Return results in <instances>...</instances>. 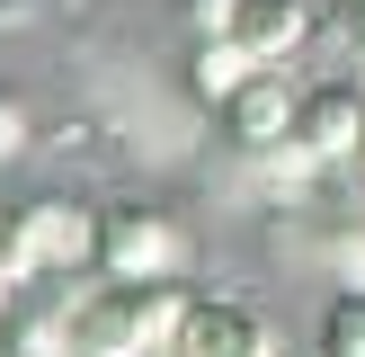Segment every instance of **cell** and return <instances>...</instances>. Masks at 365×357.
<instances>
[{"label":"cell","instance_id":"1","mask_svg":"<svg viewBox=\"0 0 365 357\" xmlns=\"http://www.w3.org/2000/svg\"><path fill=\"white\" fill-rule=\"evenodd\" d=\"M178 313H187L178 277H170V286H125V277H98L81 303H71V348H81V357H170Z\"/></svg>","mask_w":365,"mask_h":357},{"label":"cell","instance_id":"2","mask_svg":"<svg viewBox=\"0 0 365 357\" xmlns=\"http://www.w3.org/2000/svg\"><path fill=\"white\" fill-rule=\"evenodd\" d=\"M98 277H125V286H170L187 268V223L152 196H116L98 206Z\"/></svg>","mask_w":365,"mask_h":357},{"label":"cell","instance_id":"3","mask_svg":"<svg viewBox=\"0 0 365 357\" xmlns=\"http://www.w3.org/2000/svg\"><path fill=\"white\" fill-rule=\"evenodd\" d=\"M98 259V214L71 206V196H27L9 206V277L18 286H45V277H71V268Z\"/></svg>","mask_w":365,"mask_h":357},{"label":"cell","instance_id":"4","mask_svg":"<svg viewBox=\"0 0 365 357\" xmlns=\"http://www.w3.org/2000/svg\"><path fill=\"white\" fill-rule=\"evenodd\" d=\"M294 143L321 161V170L365 161V81H321V89H303V107H294Z\"/></svg>","mask_w":365,"mask_h":357},{"label":"cell","instance_id":"5","mask_svg":"<svg viewBox=\"0 0 365 357\" xmlns=\"http://www.w3.org/2000/svg\"><path fill=\"white\" fill-rule=\"evenodd\" d=\"M294 107H303V89L285 81V71H250V81L232 89V99L214 107V116H223V134L241 143L250 161H259V152H277V143L294 134Z\"/></svg>","mask_w":365,"mask_h":357},{"label":"cell","instance_id":"6","mask_svg":"<svg viewBox=\"0 0 365 357\" xmlns=\"http://www.w3.org/2000/svg\"><path fill=\"white\" fill-rule=\"evenodd\" d=\"M250 348H267V321L241 295H187L170 357H250Z\"/></svg>","mask_w":365,"mask_h":357},{"label":"cell","instance_id":"7","mask_svg":"<svg viewBox=\"0 0 365 357\" xmlns=\"http://www.w3.org/2000/svg\"><path fill=\"white\" fill-rule=\"evenodd\" d=\"M232 36L250 45V63L285 71L303 45H312V0H241V18H232Z\"/></svg>","mask_w":365,"mask_h":357},{"label":"cell","instance_id":"8","mask_svg":"<svg viewBox=\"0 0 365 357\" xmlns=\"http://www.w3.org/2000/svg\"><path fill=\"white\" fill-rule=\"evenodd\" d=\"M71 303L81 295H27L18 286L9 321H0V357H81L71 348Z\"/></svg>","mask_w":365,"mask_h":357},{"label":"cell","instance_id":"9","mask_svg":"<svg viewBox=\"0 0 365 357\" xmlns=\"http://www.w3.org/2000/svg\"><path fill=\"white\" fill-rule=\"evenodd\" d=\"M250 71H267V63H250L241 36H196V45H187V89H196L205 107H223L232 89L250 81Z\"/></svg>","mask_w":365,"mask_h":357},{"label":"cell","instance_id":"10","mask_svg":"<svg viewBox=\"0 0 365 357\" xmlns=\"http://www.w3.org/2000/svg\"><path fill=\"white\" fill-rule=\"evenodd\" d=\"M259 178H267V196H303V188H312V178H321V161L303 152L294 134H285L277 152H259Z\"/></svg>","mask_w":365,"mask_h":357},{"label":"cell","instance_id":"11","mask_svg":"<svg viewBox=\"0 0 365 357\" xmlns=\"http://www.w3.org/2000/svg\"><path fill=\"white\" fill-rule=\"evenodd\" d=\"M321 357H365V295H330V313H321Z\"/></svg>","mask_w":365,"mask_h":357},{"label":"cell","instance_id":"12","mask_svg":"<svg viewBox=\"0 0 365 357\" xmlns=\"http://www.w3.org/2000/svg\"><path fill=\"white\" fill-rule=\"evenodd\" d=\"M330 277L339 295H365V232H330Z\"/></svg>","mask_w":365,"mask_h":357},{"label":"cell","instance_id":"13","mask_svg":"<svg viewBox=\"0 0 365 357\" xmlns=\"http://www.w3.org/2000/svg\"><path fill=\"white\" fill-rule=\"evenodd\" d=\"M36 143V125H27V99H18V89H0V161H18Z\"/></svg>","mask_w":365,"mask_h":357},{"label":"cell","instance_id":"14","mask_svg":"<svg viewBox=\"0 0 365 357\" xmlns=\"http://www.w3.org/2000/svg\"><path fill=\"white\" fill-rule=\"evenodd\" d=\"M178 18H187V36H232L241 0H178Z\"/></svg>","mask_w":365,"mask_h":357},{"label":"cell","instance_id":"15","mask_svg":"<svg viewBox=\"0 0 365 357\" xmlns=\"http://www.w3.org/2000/svg\"><path fill=\"white\" fill-rule=\"evenodd\" d=\"M348 81H365V18H348Z\"/></svg>","mask_w":365,"mask_h":357},{"label":"cell","instance_id":"16","mask_svg":"<svg viewBox=\"0 0 365 357\" xmlns=\"http://www.w3.org/2000/svg\"><path fill=\"white\" fill-rule=\"evenodd\" d=\"M9 303H18V277H9V268H0V321H9Z\"/></svg>","mask_w":365,"mask_h":357},{"label":"cell","instance_id":"17","mask_svg":"<svg viewBox=\"0 0 365 357\" xmlns=\"http://www.w3.org/2000/svg\"><path fill=\"white\" fill-rule=\"evenodd\" d=\"M0 268H9V206H0Z\"/></svg>","mask_w":365,"mask_h":357},{"label":"cell","instance_id":"18","mask_svg":"<svg viewBox=\"0 0 365 357\" xmlns=\"http://www.w3.org/2000/svg\"><path fill=\"white\" fill-rule=\"evenodd\" d=\"M339 9H348V18H365V0H339Z\"/></svg>","mask_w":365,"mask_h":357},{"label":"cell","instance_id":"19","mask_svg":"<svg viewBox=\"0 0 365 357\" xmlns=\"http://www.w3.org/2000/svg\"><path fill=\"white\" fill-rule=\"evenodd\" d=\"M250 357H277V339H267V348H250Z\"/></svg>","mask_w":365,"mask_h":357}]
</instances>
